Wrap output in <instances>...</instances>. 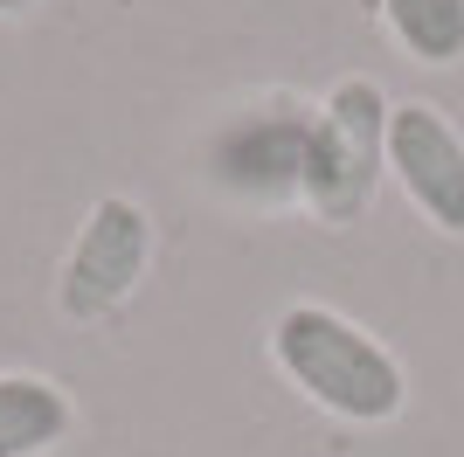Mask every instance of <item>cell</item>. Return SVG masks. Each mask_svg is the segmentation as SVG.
Listing matches in <instances>:
<instances>
[{"instance_id": "cell-1", "label": "cell", "mask_w": 464, "mask_h": 457, "mask_svg": "<svg viewBox=\"0 0 464 457\" xmlns=\"http://www.w3.org/2000/svg\"><path fill=\"white\" fill-rule=\"evenodd\" d=\"M264 361L298 402L347 430H388L409 409L402 354L326 298H291L264 333Z\"/></svg>"}, {"instance_id": "cell-2", "label": "cell", "mask_w": 464, "mask_h": 457, "mask_svg": "<svg viewBox=\"0 0 464 457\" xmlns=\"http://www.w3.org/2000/svg\"><path fill=\"white\" fill-rule=\"evenodd\" d=\"M312 125H319V97L291 83L229 97L194 139V180L236 215H298Z\"/></svg>"}, {"instance_id": "cell-3", "label": "cell", "mask_w": 464, "mask_h": 457, "mask_svg": "<svg viewBox=\"0 0 464 457\" xmlns=\"http://www.w3.org/2000/svg\"><path fill=\"white\" fill-rule=\"evenodd\" d=\"M388 112H395V97L361 70L333 76L319 91V125H312V152H305L298 215H312L319 228L368 222V209L382 201V180H388Z\"/></svg>"}, {"instance_id": "cell-4", "label": "cell", "mask_w": 464, "mask_h": 457, "mask_svg": "<svg viewBox=\"0 0 464 457\" xmlns=\"http://www.w3.org/2000/svg\"><path fill=\"white\" fill-rule=\"evenodd\" d=\"M153 257H160V228H153V209L132 201V194H97L83 209L77 236L56 264V319L63 326H104L118 319L125 305L139 298V285L153 277Z\"/></svg>"}, {"instance_id": "cell-5", "label": "cell", "mask_w": 464, "mask_h": 457, "mask_svg": "<svg viewBox=\"0 0 464 457\" xmlns=\"http://www.w3.org/2000/svg\"><path fill=\"white\" fill-rule=\"evenodd\" d=\"M388 180L437 236H464V132L444 104L395 97L388 112Z\"/></svg>"}, {"instance_id": "cell-6", "label": "cell", "mask_w": 464, "mask_h": 457, "mask_svg": "<svg viewBox=\"0 0 464 457\" xmlns=\"http://www.w3.org/2000/svg\"><path fill=\"white\" fill-rule=\"evenodd\" d=\"M77 395L42 367H0V457H56L77 437Z\"/></svg>"}, {"instance_id": "cell-7", "label": "cell", "mask_w": 464, "mask_h": 457, "mask_svg": "<svg viewBox=\"0 0 464 457\" xmlns=\"http://www.w3.org/2000/svg\"><path fill=\"white\" fill-rule=\"evenodd\" d=\"M395 56L416 70H458L464 63V0H368Z\"/></svg>"}, {"instance_id": "cell-8", "label": "cell", "mask_w": 464, "mask_h": 457, "mask_svg": "<svg viewBox=\"0 0 464 457\" xmlns=\"http://www.w3.org/2000/svg\"><path fill=\"white\" fill-rule=\"evenodd\" d=\"M42 0H0V21H21V15H35Z\"/></svg>"}]
</instances>
